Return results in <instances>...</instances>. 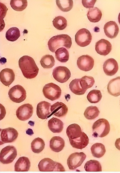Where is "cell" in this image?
I'll use <instances>...</instances> for the list:
<instances>
[{
  "label": "cell",
  "mask_w": 120,
  "mask_h": 173,
  "mask_svg": "<svg viewBox=\"0 0 120 173\" xmlns=\"http://www.w3.org/2000/svg\"><path fill=\"white\" fill-rule=\"evenodd\" d=\"M18 63L23 75L26 78L32 79L38 75L39 69L32 57L23 56L19 59Z\"/></svg>",
  "instance_id": "6da1fadb"
},
{
  "label": "cell",
  "mask_w": 120,
  "mask_h": 173,
  "mask_svg": "<svg viewBox=\"0 0 120 173\" xmlns=\"http://www.w3.org/2000/svg\"><path fill=\"white\" fill-rule=\"evenodd\" d=\"M72 44L71 38L67 34H61L54 36L51 38L48 42L49 50L55 52L61 47H64L67 49L70 48Z\"/></svg>",
  "instance_id": "7a4b0ae2"
},
{
  "label": "cell",
  "mask_w": 120,
  "mask_h": 173,
  "mask_svg": "<svg viewBox=\"0 0 120 173\" xmlns=\"http://www.w3.org/2000/svg\"><path fill=\"white\" fill-rule=\"evenodd\" d=\"M92 129L93 136L95 138H102L109 134L110 130V126L107 120L100 118L94 123Z\"/></svg>",
  "instance_id": "3957f363"
},
{
  "label": "cell",
  "mask_w": 120,
  "mask_h": 173,
  "mask_svg": "<svg viewBox=\"0 0 120 173\" xmlns=\"http://www.w3.org/2000/svg\"><path fill=\"white\" fill-rule=\"evenodd\" d=\"M38 166L41 171H65L64 168L60 163L49 158H44L41 160Z\"/></svg>",
  "instance_id": "277c9868"
},
{
  "label": "cell",
  "mask_w": 120,
  "mask_h": 173,
  "mask_svg": "<svg viewBox=\"0 0 120 173\" xmlns=\"http://www.w3.org/2000/svg\"><path fill=\"white\" fill-rule=\"evenodd\" d=\"M42 91L45 97L52 101L59 99L62 93L60 87L52 83L45 85Z\"/></svg>",
  "instance_id": "5b68a950"
},
{
  "label": "cell",
  "mask_w": 120,
  "mask_h": 173,
  "mask_svg": "<svg viewBox=\"0 0 120 173\" xmlns=\"http://www.w3.org/2000/svg\"><path fill=\"white\" fill-rule=\"evenodd\" d=\"M26 90L21 86L16 85L9 90L8 95L10 99L13 102L20 103L23 101L26 97Z\"/></svg>",
  "instance_id": "8992f818"
},
{
  "label": "cell",
  "mask_w": 120,
  "mask_h": 173,
  "mask_svg": "<svg viewBox=\"0 0 120 173\" xmlns=\"http://www.w3.org/2000/svg\"><path fill=\"white\" fill-rule=\"evenodd\" d=\"M17 155L16 149L14 146H6L1 150L0 155V162L3 164L10 163L13 162Z\"/></svg>",
  "instance_id": "52a82bcc"
},
{
  "label": "cell",
  "mask_w": 120,
  "mask_h": 173,
  "mask_svg": "<svg viewBox=\"0 0 120 173\" xmlns=\"http://www.w3.org/2000/svg\"><path fill=\"white\" fill-rule=\"evenodd\" d=\"M75 39L76 43L81 47H85L88 45L92 40V35L89 31L85 29L79 30L76 33Z\"/></svg>",
  "instance_id": "ba28073f"
},
{
  "label": "cell",
  "mask_w": 120,
  "mask_h": 173,
  "mask_svg": "<svg viewBox=\"0 0 120 173\" xmlns=\"http://www.w3.org/2000/svg\"><path fill=\"white\" fill-rule=\"evenodd\" d=\"M86 156L85 154L82 152H76L71 154L67 160V164L69 169L74 170L80 166Z\"/></svg>",
  "instance_id": "9c48e42d"
},
{
  "label": "cell",
  "mask_w": 120,
  "mask_h": 173,
  "mask_svg": "<svg viewBox=\"0 0 120 173\" xmlns=\"http://www.w3.org/2000/svg\"><path fill=\"white\" fill-rule=\"evenodd\" d=\"M52 75L56 81L62 83L66 82L70 78L71 76V73L67 67L58 66L53 69Z\"/></svg>",
  "instance_id": "30bf717a"
},
{
  "label": "cell",
  "mask_w": 120,
  "mask_h": 173,
  "mask_svg": "<svg viewBox=\"0 0 120 173\" xmlns=\"http://www.w3.org/2000/svg\"><path fill=\"white\" fill-rule=\"evenodd\" d=\"M33 108L29 103L23 104L18 107L16 111L17 118L21 121H26L30 118L33 113Z\"/></svg>",
  "instance_id": "8fae6325"
},
{
  "label": "cell",
  "mask_w": 120,
  "mask_h": 173,
  "mask_svg": "<svg viewBox=\"0 0 120 173\" xmlns=\"http://www.w3.org/2000/svg\"><path fill=\"white\" fill-rule=\"evenodd\" d=\"M51 104L45 101L39 102L37 107V115L38 118L44 120L47 119L52 114L50 110Z\"/></svg>",
  "instance_id": "7c38bea8"
},
{
  "label": "cell",
  "mask_w": 120,
  "mask_h": 173,
  "mask_svg": "<svg viewBox=\"0 0 120 173\" xmlns=\"http://www.w3.org/2000/svg\"><path fill=\"white\" fill-rule=\"evenodd\" d=\"M94 59L88 55H82L78 58L77 65L81 70L85 71L91 70L94 65Z\"/></svg>",
  "instance_id": "4fadbf2b"
},
{
  "label": "cell",
  "mask_w": 120,
  "mask_h": 173,
  "mask_svg": "<svg viewBox=\"0 0 120 173\" xmlns=\"http://www.w3.org/2000/svg\"><path fill=\"white\" fill-rule=\"evenodd\" d=\"M18 135V132L13 128L3 129L1 132V141L3 143H11L16 140Z\"/></svg>",
  "instance_id": "5bb4252c"
},
{
  "label": "cell",
  "mask_w": 120,
  "mask_h": 173,
  "mask_svg": "<svg viewBox=\"0 0 120 173\" xmlns=\"http://www.w3.org/2000/svg\"><path fill=\"white\" fill-rule=\"evenodd\" d=\"M112 49V45L108 40L102 39L96 42L95 50L100 55L106 56L109 54Z\"/></svg>",
  "instance_id": "9a60e30c"
},
{
  "label": "cell",
  "mask_w": 120,
  "mask_h": 173,
  "mask_svg": "<svg viewBox=\"0 0 120 173\" xmlns=\"http://www.w3.org/2000/svg\"><path fill=\"white\" fill-rule=\"evenodd\" d=\"M103 69L105 73L107 76H112L117 72L118 66L116 61L113 58L107 59L104 62Z\"/></svg>",
  "instance_id": "2e32d148"
},
{
  "label": "cell",
  "mask_w": 120,
  "mask_h": 173,
  "mask_svg": "<svg viewBox=\"0 0 120 173\" xmlns=\"http://www.w3.org/2000/svg\"><path fill=\"white\" fill-rule=\"evenodd\" d=\"M104 33L109 38L112 39L117 35L119 31L118 26L114 21H110L104 25Z\"/></svg>",
  "instance_id": "e0dca14e"
},
{
  "label": "cell",
  "mask_w": 120,
  "mask_h": 173,
  "mask_svg": "<svg viewBox=\"0 0 120 173\" xmlns=\"http://www.w3.org/2000/svg\"><path fill=\"white\" fill-rule=\"evenodd\" d=\"M15 78L14 73L11 69L5 68L0 72L1 81L5 86H9L14 81Z\"/></svg>",
  "instance_id": "ac0fdd59"
},
{
  "label": "cell",
  "mask_w": 120,
  "mask_h": 173,
  "mask_svg": "<svg viewBox=\"0 0 120 173\" xmlns=\"http://www.w3.org/2000/svg\"><path fill=\"white\" fill-rule=\"evenodd\" d=\"M51 111L52 114L58 117H63L68 113V107L61 102H57L51 106Z\"/></svg>",
  "instance_id": "d6986e66"
},
{
  "label": "cell",
  "mask_w": 120,
  "mask_h": 173,
  "mask_svg": "<svg viewBox=\"0 0 120 173\" xmlns=\"http://www.w3.org/2000/svg\"><path fill=\"white\" fill-rule=\"evenodd\" d=\"M107 89L111 95L117 97L120 95V76L111 80L108 83Z\"/></svg>",
  "instance_id": "ffe728a7"
},
{
  "label": "cell",
  "mask_w": 120,
  "mask_h": 173,
  "mask_svg": "<svg viewBox=\"0 0 120 173\" xmlns=\"http://www.w3.org/2000/svg\"><path fill=\"white\" fill-rule=\"evenodd\" d=\"M69 141L73 147L80 149L85 147L89 143L88 137L83 132L80 137L74 139H69Z\"/></svg>",
  "instance_id": "44dd1931"
},
{
  "label": "cell",
  "mask_w": 120,
  "mask_h": 173,
  "mask_svg": "<svg viewBox=\"0 0 120 173\" xmlns=\"http://www.w3.org/2000/svg\"><path fill=\"white\" fill-rule=\"evenodd\" d=\"M31 163L29 159L25 156L20 157L14 165L16 171H27L30 168Z\"/></svg>",
  "instance_id": "7402d4cb"
},
{
  "label": "cell",
  "mask_w": 120,
  "mask_h": 173,
  "mask_svg": "<svg viewBox=\"0 0 120 173\" xmlns=\"http://www.w3.org/2000/svg\"><path fill=\"white\" fill-rule=\"evenodd\" d=\"M65 145V141L62 138L58 136L52 137L50 141V147L51 150L55 152L62 151Z\"/></svg>",
  "instance_id": "603a6c76"
},
{
  "label": "cell",
  "mask_w": 120,
  "mask_h": 173,
  "mask_svg": "<svg viewBox=\"0 0 120 173\" xmlns=\"http://www.w3.org/2000/svg\"><path fill=\"white\" fill-rule=\"evenodd\" d=\"M66 132L69 139L79 138L81 135L82 133L80 127L76 123L69 125L67 128Z\"/></svg>",
  "instance_id": "cb8c5ba5"
},
{
  "label": "cell",
  "mask_w": 120,
  "mask_h": 173,
  "mask_svg": "<svg viewBox=\"0 0 120 173\" xmlns=\"http://www.w3.org/2000/svg\"><path fill=\"white\" fill-rule=\"evenodd\" d=\"M48 126L53 133H60L63 129L64 123L60 119L52 117L49 120Z\"/></svg>",
  "instance_id": "d4e9b609"
},
{
  "label": "cell",
  "mask_w": 120,
  "mask_h": 173,
  "mask_svg": "<svg viewBox=\"0 0 120 173\" xmlns=\"http://www.w3.org/2000/svg\"><path fill=\"white\" fill-rule=\"evenodd\" d=\"M87 16L90 22L96 23L100 20L102 17V13L98 8L95 7L89 9Z\"/></svg>",
  "instance_id": "484cf974"
},
{
  "label": "cell",
  "mask_w": 120,
  "mask_h": 173,
  "mask_svg": "<svg viewBox=\"0 0 120 173\" xmlns=\"http://www.w3.org/2000/svg\"><path fill=\"white\" fill-rule=\"evenodd\" d=\"M91 153L94 157L100 158L103 156L106 152L104 145L101 143H96L91 148Z\"/></svg>",
  "instance_id": "4316f807"
},
{
  "label": "cell",
  "mask_w": 120,
  "mask_h": 173,
  "mask_svg": "<svg viewBox=\"0 0 120 173\" xmlns=\"http://www.w3.org/2000/svg\"><path fill=\"white\" fill-rule=\"evenodd\" d=\"M45 146L44 141L42 138L38 137L34 138L31 143V148L35 153H39L44 149Z\"/></svg>",
  "instance_id": "83f0119b"
},
{
  "label": "cell",
  "mask_w": 120,
  "mask_h": 173,
  "mask_svg": "<svg viewBox=\"0 0 120 173\" xmlns=\"http://www.w3.org/2000/svg\"><path fill=\"white\" fill-rule=\"evenodd\" d=\"M84 168L86 171H101L102 167L100 162L95 160L87 161L84 165Z\"/></svg>",
  "instance_id": "f1b7e54d"
},
{
  "label": "cell",
  "mask_w": 120,
  "mask_h": 173,
  "mask_svg": "<svg viewBox=\"0 0 120 173\" xmlns=\"http://www.w3.org/2000/svg\"><path fill=\"white\" fill-rule=\"evenodd\" d=\"M69 86L71 91L76 95H83L86 91L83 90L81 87L80 83V79H75L72 80L70 83Z\"/></svg>",
  "instance_id": "f546056e"
},
{
  "label": "cell",
  "mask_w": 120,
  "mask_h": 173,
  "mask_svg": "<svg viewBox=\"0 0 120 173\" xmlns=\"http://www.w3.org/2000/svg\"><path fill=\"white\" fill-rule=\"evenodd\" d=\"M56 59L61 62H66L69 59V53L65 48L61 47L57 49L55 52Z\"/></svg>",
  "instance_id": "4dcf8cb0"
},
{
  "label": "cell",
  "mask_w": 120,
  "mask_h": 173,
  "mask_svg": "<svg viewBox=\"0 0 120 173\" xmlns=\"http://www.w3.org/2000/svg\"><path fill=\"white\" fill-rule=\"evenodd\" d=\"M55 62L53 56L49 54L43 56L40 61L41 66L44 68H52L54 65Z\"/></svg>",
  "instance_id": "1f68e13d"
},
{
  "label": "cell",
  "mask_w": 120,
  "mask_h": 173,
  "mask_svg": "<svg viewBox=\"0 0 120 173\" xmlns=\"http://www.w3.org/2000/svg\"><path fill=\"white\" fill-rule=\"evenodd\" d=\"M100 112L97 107L91 106L86 108L84 112V115L87 119L92 120L98 117Z\"/></svg>",
  "instance_id": "d6a6232c"
},
{
  "label": "cell",
  "mask_w": 120,
  "mask_h": 173,
  "mask_svg": "<svg viewBox=\"0 0 120 173\" xmlns=\"http://www.w3.org/2000/svg\"><path fill=\"white\" fill-rule=\"evenodd\" d=\"M20 36L19 29L16 27L10 28L6 32L5 37L6 39L10 41L16 40Z\"/></svg>",
  "instance_id": "836d02e7"
},
{
  "label": "cell",
  "mask_w": 120,
  "mask_h": 173,
  "mask_svg": "<svg viewBox=\"0 0 120 173\" xmlns=\"http://www.w3.org/2000/svg\"><path fill=\"white\" fill-rule=\"evenodd\" d=\"M102 97V95L100 91L97 90H91L87 96L88 101L92 103H98Z\"/></svg>",
  "instance_id": "e575fe53"
},
{
  "label": "cell",
  "mask_w": 120,
  "mask_h": 173,
  "mask_svg": "<svg viewBox=\"0 0 120 173\" xmlns=\"http://www.w3.org/2000/svg\"><path fill=\"white\" fill-rule=\"evenodd\" d=\"M57 6L61 11L67 12L70 11L73 6V2L69 0H56Z\"/></svg>",
  "instance_id": "d590c367"
},
{
  "label": "cell",
  "mask_w": 120,
  "mask_h": 173,
  "mask_svg": "<svg viewBox=\"0 0 120 173\" xmlns=\"http://www.w3.org/2000/svg\"><path fill=\"white\" fill-rule=\"evenodd\" d=\"M94 82V78L91 76H85L80 79L81 86L83 90H85L92 87Z\"/></svg>",
  "instance_id": "8d00e7d4"
},
{
  "label": "cell",
  "mask_w": 120,
  "mask_h": 173,
  "mask_svg": "<svg viewBox=\"0 0 120 173\" xmlns=\"http://www.w3.org/2000/svg\"><path fill=\"white\" fill-rule=\"evenodd\" d=\"M54 26L58 30L65 29L67 25V21L64 17L59 16L56 17L52 21Z\"/></svg>",
  "instance_id": "74e56055"
},
{
  "label": "cell",
  "mask_w": 120,
  "mask_h": 173,
  "mask_svg": "<svg viewBox=\"0 0 120 173\" xmlns=\"http://www.w3.org/2000/svg\"><path fill=\"white\" fill-rule=\"evenodd\" d=\"M10 4L11 8L17 11H22L27 7L28 5L27 0H14L10 1Z\"/></svg>",
  "instance_id": "f35d334b"
},
{
  "label": "cell",
  "mask_w": 120,
  "mask_h": 173,
  "mask_svg": "<svg viewBox=\"0 0 120 173\" xmlns=\"http://www.w3.org/2000/svg\"><path fill=\"white\" fill-rule=\"evenodd\" d=\"M96 1V0H82L83 5L86 8H92Z\"/></svg>",
  "instance_id": "ab89813d"
},
{
  "label": "cell",
  "mask_w": 120,
  "mask_h": 173,
  "mask_svg": "<svg viewBox=\"0 0 120 173\" xmlns=\"http://www.w3.org/2000/svg\"><path fill=\"white\" fill-rule=\"evenodd\" d=\"M115 145L116 148L120 150V138H117L116 139Z\"/></svg>",
  "instance_id": "60d3db41"
},
{
  "label": "cell",
  "mask_w": 120,
  "mask_h": 173,
  "mask_svg": "<svg viewBox=\"0 0 120 173\" xmlns=\"http://www.w3.org/2000/svg\"><path fill=\"white\" fill-rule=\"evenodd\" d=\"M26 133L30 135H32L34 134L32 130L31 129H28L26 131Z\"/></svg>",
  "instance_id": "b9f144b4"
},
{
  "label": "cell",
  "mask_w": 120,
  "mask_h": 173,
  "mask_svg": "<svg viewBox=\"0 0 120 173\" xmlns=\"http://www.w3.org/2000/svg\"><path fill=\"white\" fill-rule=\"evenodd\" d=\"M118 22L120 25V12L119 13L118 17Z\"/></svg>",
  "instance_id": "7bdbcfd3"
},
{
  "label": "cell",
  "mask_w": 120,
  "mask_h": 173,
  "mask_svg": "<svg viewBox=\"0 0 120 173\" xmlns=\"http://www.w3.org/2000/svg\"></svg>",
  "instance_id": "ee69618b"
}]
</instances>
